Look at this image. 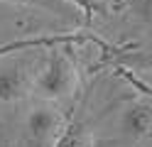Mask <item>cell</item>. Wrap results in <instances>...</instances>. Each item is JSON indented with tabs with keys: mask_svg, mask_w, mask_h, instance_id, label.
<instances>
[{
	"mask_svg": "<svg viewBox=\"0 0 152 147\" xmlns=\"http://www.w3.org/2000/svg\"><path fill=\"white\" fill-rule=\"evenodd\" d=\"M76 86H79L76 64L66 54L54 52L44 61V66L34 74L32 93L44 98L47 103H54V101H61V98H69L76 91Z\"/></svg>",
	"mask_w": 152,
	"mask_h": 147,
	"instance_id": "1",
	"label": "cell"
},
{
	"mask_svg": "<svg viewBox=\"0 0 152 147\" xmlns=\"http://www.w3.org/2000/svg\"><path fill=\"white\" fill-rule=\"evenodd\" d=\"M64 127H66L64 115L52 103H42L32 108L25 120V132L32 147H52Z\"/></svg>",
	"mask_w": 152,
	"mask_h": 147,
	"instance_id": "3",
	"label": "cell"
},
{
	"mask_svg": "<svg viewBox=\"0 0 152 147\" xmlns=\"http://www.w3.org/2000/svg\"><path fill=\"white\" fill-rule=\"evenodd\" d=\"M34 66L32 61L20 56L0 59V103H20L32 93L34 83Z\"/></svg>",
	"mask_w": 152,
	"mask_h": 147,
	"instance_id": "2",
	"label": "cell"
},
{
	"mask_svg": "<svg viewBox=\"0 0 152 147\" xmlns=\"http://www.w3.org/2000/svg\"><path fill=\"white\" fill-rule=\"evenodd\" d=\"M152 127V108L147 101L130 103L120 115V130L125 137H130L132 142H140L150 135Z\"/></svg>",
	"mask_w": 152,
	"mask_h": 147,
	"instance_id": "4",
	"label": "cell"
},
{
	"mask_svg": "<svg viewBox=\"0 0 152 147\" xmlns=\"http://www.w3.org/2000/svg\"><path fill=\"white\" fill-rule=\"evenodd\" d=\"M93 145H96V140H93V132L88 127L81 123H71L59 132L52 147H93Z\"/></svg>",
	"mask_w": 152,
	"mask_h": 147,
	"instance_id": "5",
	"label": "cell"
}]
</instances>
